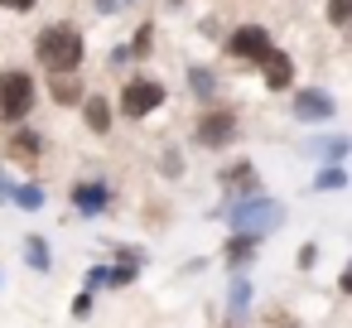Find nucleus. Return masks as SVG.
<instances>
[{
    "instance_id": "nucleus-13",
    "label": "nucleus",
    "mask_w": 352,
    "mask_h": 328,
    "mask_svg": "<svg viewBox=\"0 0 352 328\" xmlns=\"http://www.w3.org/2000/svg\"><path fill=\"white\" fill-rule=\"evenodd\" d=\"M347 150H352V145H347V135H318V140L309 145V155H314V160H323V164H338Z\"/></svg>"
},
{
    "instance_id": "nucleus-12",
    "label": "nucleus",
    "mask_w": 352,
    "mask_h": 328,
    "mask_svg": "<svg viewBox=\"0 0 352 328\" xmlns=\"http://www.w3.org/2000/svg\"><path fill=\"white\" fill-rule=\"evenodd\" d=\"M44 155V140L34 135V131H15L10 135V160H25V164H34Z\"/></svg>"
},
{
    "instance_id": "nucleus-8",
    "label": "nucleus",
    "mask_w": 352,
    "mask_h": 328,
    "mask_svg": "<svg viewBox=\"0 0 352 328\" xmlns=\"http://www.w3.org/2000/svg\"><path fill=\"white\" fill-rule=\"evenodd\" d=\"M73 208H78L82 217H97V212H107V208H111V188H107V184H97V179L73 184Z\"/></svg>"
},
{
    "instance_id": "nucleus-20",
    "label": "nucleus",
    "mask_w": 352,
    "mask_h": 328,
    "mask_svg": "<svg viewBox=\"0 0 352 328\" xmlns=\"http://www.w3.org/2000/svg\"><path fill=\"white\" fill-rule=\"evenodd\" d=\"M294 265H299V270H314V265H318V246H314V241H304V246H299V256H294Z\"/></svg>"
},
{
    "instance_id": "nucleus-7",
    "label": "nucleus",
    "mask_w": 352,
    "mask_h": 328,
    "mask_svg": "<svg viewBox=\"0 0 352 328\" xmlns=\"http://www.w3.org/2000/svg\"><path fill=\"white\" fill-rule=\"evenodd\" d=\"M333 111H338V102L323 92V87H304L299 97H294V121H333Z\"/></svg>"
},
{
    "instance_id": "nucleus-19",
    "label": "nucleus",
    "mask_w": 352,
    "mask_h": 328,
    "mask_svg": "<svg viewBox=\"0 0 352 328\" xmlns=\"http://www.w3.org/2000/svg\"><path fill=\"white\" fill-rule=\"evenodd\" d=\"M314 188H318V193H338V188H347V174H342L338 164H328L323 174H314Z\"/></svg>"
},
{
    "instance_id": "nucleus-4",
    "label": "nucleus",
    "mask_w": 352,
    "mask_h": 328,
    "mask_svg": "<svg viewBox=\"0 0 352 328\" xmlns=\"http://www.w3.org/2000/svg\"><path fill=\"white\" fill-rule=\"evenodd\" d=\"M164 107V83H155V78H131L126 87H121V111L131 116V121H140V116H150V111H160Z\"/></svg>"
},
{
    "instance_id": "nucleus-16",
    "label": "nucleus",
    "mask_w": 352,
    "mask_h": 328,
    "mask_svg": "<svg viewBox=\"0 0 352 328\" xmlns=\"http://www.w3.org/2000/svg\"><path fill=\"white\" fill-rule=\"evenodd\" d=\"M188 92L203 97V102H212V97H217V78H212L208 68H188Z\"/></svg>"
},
{
    "instance_id": "nucleus-26",
    "label": "nucleus",
    "mask_w": 352,
    "mask_h": 328,
    "mask_svg": "<svg viewBox=\"0 0 352 328\" xmlns=\"http://www.w3.org/2000/svg\"><path fill=\"white\" fill-rule=\"evenodd\" d=\"M10 193H15V184H10L6 174H0V203H10Z\"/></svg>"
},
{
    "instance_id": "nucleus-23",
    "label": "nucleus",
    "mask_w": 352,
    "mask_h": 328,
    "mask_svg": "<svg viewBox=\"0 0 352 328\" xmlns=\"http://www.w3.org/2000/svg\"><path fill=\"white\" fill-rule=\"evenodd\" d=\"M150 39H155V25H140V34H135V44H131V54H150Z\"/></svg>"
},
{
    "instance_id": "nucleus-2",
    "label": "nucleus",
    "mask_w": 352,
    "mask_h": 328,
    "mask_svg": "<svg viewBox=\"0 0 352 328\" xmlns=\"http://www.w3.org/2000/svg\"><path fill=\"white\" fill-rule=\"evenodd\" d=\"M227 222H232V232H246V237H265V232H275L280 222H285V208L275 203V198H261V193H246V198H236L232 208H227Z\"/></svg>"
},
{
    "instance_id": "nucleus-1",
    "label": "nucleus",
    "mask_w": 352,
    "mask_h": 328,
    "mask_svg": "<svg viewBox=\"0 0 352 328\" xmlns=\"http://www.w3.org/2000/svg\"><path fill=\"white\" fill-rule=\"evenodd\" d=\"M34 58H39L49 73H78L82 58H87V44H82V34H78L73 25H49V30H39V39H34Z\"/></svg>"
},
{
    "instance_id": "nucleus-21",
    "label": "nucleus",
    "mask_w": 352,
    "mask_h": 328,
    "mask_svg": "<svg viewBox=\"0 0 352 328\" xmlns=\"http://www.w3.org/2000/svg\"><path fill=\"white\" fill-rule=\"evenodd\" d=\"M347 15H352V0H328V20L333 25H347Z\"/></svg>"
},
{
    "instance_id": "nucleus-3",
    "label": "nucleus",
    "mask_w": 352,
    "mask_h": 328,
    "mask_svg": "<svg viewBox=\"0 0 352 328\" xmlns=\"http://www.w3.org/2000/svg\"><path fill=\"white\" fill-rule=\"evenodd\" d=\"M34 78L30 73H0V121L20 126L30 111H34Z\"/></svg>"
},
{
    "instance_id": "nucleus-18",
    "label": "nucleus",
    "mask_w": 352,
    "mask_h": 328,
    "mask_svg": "<svg viewBox=\"0 0 352 328\" xmlns=\"http://www.w3.org/2000/svg\"><path fill=\"white\" fill-rule=\"evenodd\" d=\"M54 102H63V107H78V102H82V87H78L73 73H58V83H54Z\"/></svg>"
},
{
    "instance_id": "nucleus-10",
    "label": "nucleus",
    "mask_w": 352,
    "mask_h": 328,
    "mask_svg": "<svg viewBox=\"0 0 352 328\" xmlns=\"http://www.w3.org/2000/svg\"><path fill=\"white\" fill-rule=\"evenodd\" d=\"M78 107H82V121H87L92 135H107V131H111V102H107V97H87V102H78Z\"/></svg>"
},
{
    "instance_id": "nucleus-17",
    "label": "nucleus",
    "mask_w": 352,
    "mask_h": 328,
    "mask_svg": "<svg viewBox=\"0 0 352 328\" xmlns=\"http://www.w3.org/2000/svg\"><path fill=\"white\" fill-rule=\"evenodd\" d=\"M10 203H15V208H25V212H39V208H44V188H39V184H15Z\"/></svg>"
},
{
    "instance_id": "nucleus-14",
    "label": "nucleus",
    "mask_w": 352,
    "mask_h": 328,
    "mask_svg": "<svg viewBox=\"0 0 352 328\" xmlns=\"http://www.w3.org/2000/svg\"><path fill=\"white\" fill-rule=\"evenodd\" d=\"M222 256H227V265H246V261L256 256V237L232 232V237H227V246H222Z\"/></svg>"
},
{
    "instance_id": "nucleus-6",
    "label": "nucleus",
    "mask_w": 352,
    "mask_h": 328,
    "mask_svg": "<svg viewBox=\"0 0 352 328\" xmlns=\"http://www.w3.org/2000/svg\"><path fill=\"white\" fill-rule=\"evenodd\" d=\"M227 58H265L270 49H275V39H270V30H261V25H236L232 34H227Z\"/></svg>"
},
{
    "instance_id": "nucleus-24",
    "label": "nucleus",
    "mask_w": 352,
    "mask_h": 328,
    "mask_svg": "<svg viewBox=\"0 0 352 328\" xmlns=\"http://www.w3.org/2000/svg\"><path fill=\"white\" fill-rule=\"evenodd\" d=\"M92 314V289H82L78 299H73V318H87Z\"/></svg>"
},
{
    "instance_id": "nucleus-25",
    "label": "nucleus",
    "mask_w": 352,
    "mask_h": 328,
    "mask_svg": "<svg viewBox=\"0 0 352 328\" xmlns=\"http://www.w3.org/2000/svg\"><path fill=\"white\" fill-rule=\"evenodd\" d=\"M0 6H6V10H20V15H25V10H34V6H39V0H0Z\"/></svg>"
},
{
    "instance_id": "nucleus-22",
    "label": "nucleus",
    "mask_w": 352,
    "mask_h": 328,
    "mask_svg": "<svg viewBox=\"0 0 352 328\" xmlns=\"http://www.w3.org/2000/svg\"><path fill=\"white\" fill-rule=\"evenodd\" d=\"M102 285H111V265H92L87 270V289H102Z\"/></svg>"
},
{
    "instance_id": "nucleus-9",
    "label": "nucleus",
    "mask_w": 352,
    "mask_h": 328,
    "mask_svg": "<svg viewBox=\"0 0 352 328\" xmlns=\"http://www.w3.org/2000/svg\"><path fill=\"white\" fill-rule=\"evenodd\" d=\"M261 73H265V87H270V92H285V87L294 83V58H289L285 49H270V54L261 58Z\"/></svg>"
},
{
    "instance_id": "nucleus-15",
    "label": "nucleus",
    "mask_w": 352,
    "mask_h": 328,
    "mask_svg": "<svg viewBox=\"0 0 352 328\" xmlns=\"http://www.w3.org/2000/svg\"><path fill=\"white\" fill-rule=\"evenodd\" d=\"M227 309H232L236 318H246V314H251V280H246V275H232V289H227Z\"/></svg>"
},
{
    "instance_id": "nucleus-5",
    "label": "nucleus",
    "mask_w": 352,
    "mask_h": 328,
    "mask_svg": "<svg viewBox=\"0 0 352 328\" xmlns=\"http://www.w3.org/2000/svg\"><path fill=\"white\" fill-rule=\"evenodd\" d=\"M236 131H241V121H236L232 111H208V116H198L193 140H198L203 150H227V145L236 140Z\"/></svg>"
},
{
    "instance_id": "nucleus-11",
    "label": "nucleus",
    "mask_w": 352,
    "mask_h": 328,
    "mask_svg": "<svg viewBox=\"0 0 352 328\" xmlns=\"http://www.w3.org/2000/svg\"><path fill=\"white\" fill-rule=\"evenodd\" d=\"M25 265L34 270V275H49V265H54V251H49V241L44 237H25Z\"/></svg>"
}]
</instances>
